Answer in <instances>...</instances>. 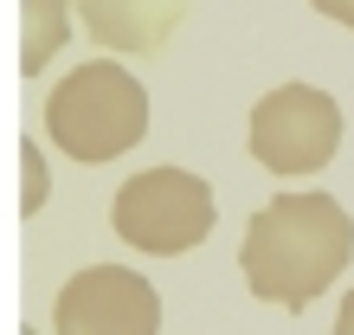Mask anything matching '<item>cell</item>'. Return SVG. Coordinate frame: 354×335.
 <instances>
[{
    "instance_id": "obj_1",
    "label": "cell",
    "mask_w": 354,
    "mask_h": 335,
    "mask_svg": "<svg viewBox=\"0 0 354 335\" xmlns=\"http://www.w3.org/2000/svg\"><path fill=\"white\" fill-rule=\"evenodd\" d=\"M354 258V219L335 194H270L239 239V271L252 297L277 309H309Z\"/></svg>"
},
{
    "instance_id": "obj_2",
    "label": "cell",
    "mask_w": 354,
    "mask_h": 335,
    "mask_svg": "<svg viewBox=\"0 0 354 335\" xmlns=\"http://www.w3.org/2000/svg\"><path fill=\"white\" fill-rule=\"evenodd\" d=\"M46 136L71 161L103 168L116 155H129L149 136V91L136 84V71H122L116 58H91L52 84L46 97Z\"/></svg>"
},
{
    "instance_id": "obj_3",
    "label": "cell",
    "mask_w": 354,
    "mask_h": 335,
    "mask_svg": "<svg viewBox=\"0 0 354 335\" xmlns=\"http://www.w3.org/2000/svg\"><path fill=\"white\" fill-rule=\"evenodd\" d=\"M213 187L194 168H149L129 174L110 200V226L122 245L149 251V258H180L213 233Z\"/></svg>"
},
{
    "instance_id": "obj_4",
    "label": "cell",
    "mask_w": 354,
    "mask_h": 335,
    "mask_svg": "<svg viewBox=\"0 0 354 335\" xmlns=\"http://www.w3.org/2000/svg\"><path fill=\"white\" fill-rule=\"evenodd\" d=\"M245 142H252V161L270 174H316L342 149V110L316 84H277L258 97Z\"/></svg>"
},
{
    "instance_id": "obj_5",
    "label": "cell",
    "mask_w": 354,
    "mask_h": 335,
    "mask_svg": "<svg viewBox=\"0 0 354 335\" xmlns=\"http://www.w3.org/2000/svg\"><path fill=\"white\" fill-rule=\"evenodd\" d=\"M52 335H161V290L129 264H84L52 303Z\"/></svg>"
},
{
    "instance_id": "obj_6",
    "label": "cell",
    "mask_w": 354,
    "mask_h": 335,
    "mask_svg": "<svg viewBox=\"0 0 354 335\" xmlns=\"http://www.w3.org/2000/svg\"><path fill=\"white\" fill-rule=\"evenodd\" d=\"M71 7L84 13V26H91L97 46L129 52V58H155L174 39L187 0H71Z\"/></svg>"
},
{
    "instance_id": "obj_7",
    "label": "cell",
    "mask_w": 354,
    "mask_h": 335,
    "mask_svg": "<svg viewBox=\"0 0 354 335\" xmlns=\"http://www.w3.org/2000/svg\"><path fill=\"white\" fill-rule=\"evenodd\" d=\"M65 46V0H26V33H19V71H39Z\"/></svg>"
},
{
    "instance_id": "obj_8",
    "label": "cell",
    "mask_w": 354,
    "mask_h": 335,
    "mask_svg": "<svg viewBox=\"0 0 354 335\" xmlns=\"http://www.w3.org/2000/svg\"><path fill=\"white\" fill-rule=\"evenodd\" d=\"M309 7H316V13H328L335 26H354V0H309Z\"/></svg>"
},
{
    "instance_id": "obj_9",
    "label": "cell",
    "mask_w": 354,
    "mask_h": 335,
    "mask_svg": "<svg viewBox=\"0 0 354 335\" xmlns=\"http://www.w3.org/2000/svg\"><path fill=\"white\" fill-rule=\"evenodd\" d=\"M335 335H354V290H348L342 309H335Z\"/></svg>"
}]
</instances>
